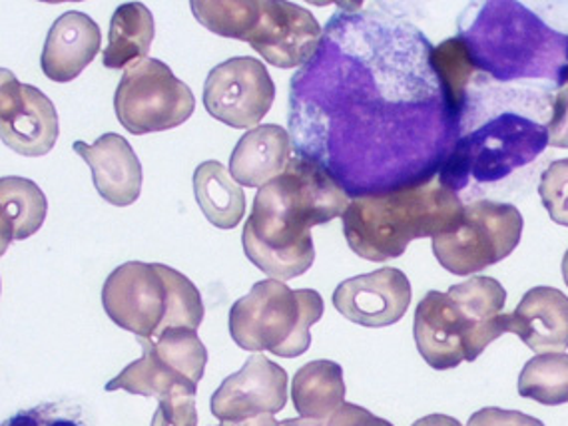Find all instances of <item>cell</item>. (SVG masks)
Segmentation results:
<instances>
[{"label":"cell","mask_w":568,"mask_h":426,"mask_svg":"<svg viewBox=\"0 0 568 426\" xmlns=\"http://www.w3.org/2000/svg\"><path fill=\"white\" fill-rule=\"evenodd\" d=\"M142 357L130 363L106 390H126L132 395L158 398L176 395L196 397L197 383L206 371L207 351L194 329H168L156 339H138Z\"/></svg>","instance_id":"9c48e42d"},{"label":"cell","mask_w":568,"mask_h":426,"mask_svg":"<svg viewBox=\"0 0 568 426\" xmlns=\"http://www.w3.org/2000/svg\"><path fill=\"white\" fill-rule=\"evenodd\" d=\"M274 80L264 62L235 57L212 70L204 84L207 114L227 126L257 128L274 104Z\"/></svg>","instance_id":"7c38bea8"},{"label":"cell","mask_w":568,"mask_h":426,"mask_svg":"<svg viewBox=\"0 0 568 426\" xmlns=\"http://www.w3.org/2000/svg\"><path fill=\"white\" fill-rule=\"evenodd\" d=\"M232 426H280V423L272 415H262V417L250 418L245 423Z\"/></svg>","instance_id":"d6a6232c"},{"label":"cell","mask_w":568,"mask_h":426,"mask_svg":"<svg viewBox=\"0 0 568 426\" xmlns=\"http://www.w3.org/2000/svg\"><path fill=\"white\" fill-rule=\"evenodd\" d=\"M324 315V300L314 290H290L275 280L255 283L230 310V335L237 347L270 351L275 357L304 355L312 327Z\"/></svg>","instance_id":"52a82bcc"},{"label":"cell","mask_w":568,"mask_h":426,"mask_svg":"<svg viewBox=\"0 0 568 426\" xmlns=\"http://www.w3.org/2000/svg\"><path fill=\"white\" fill-rule=\"evenodd\" d=\"M202 27L224 39L252 44L277 69L307 67L324 42V30L310 10L277 0H194Z\"/></svg>","instance_id":"5b68a950"},{"label":"cell","mask_w":568,"mask_h":426,"mask_svg":"<svg viewBox=\"0 0 568 426\" xmlns=\"http://www.w3.org/2000/svg\"><path fill=\"white\" fill-rule=\"evenodd\" d=\"M520 235L523 215L515 205L480 200L465 205L457 230L433 237V253L453 275H473L509 257Z\"/></svg>","instance_id":"30bf717a"},{"label":"cell","mask_w":568,"mask_h":426,"mask_svg":"<svg viewBox=\"0 0 568 426\" xmlns=\"http://www.w3.org/2000/svg\"><path fill=\"white\" fill-rule=\"evenodd\" d=\"M280 426H327L325 420H314V418H287L282 420Z\"/></svg>","instance_id":"836d02e7"},{"label":"cell","mask_w":568,"mask_h":426,"mask_svg":"<svg viewBox=\"0 0 568 426\" xmlns=\"http://www.w3.org/2000/svg\"><path fill=\"white\" fill-rule=\"evenodd\" d=\"M433 49L409 20L343 4L317 57L292 80L295 152L324 165L352 200L429 182L465 116Z\"/></svg>","instance_id":"6da1fadb"},{"label":"cell","mask_w":568,"mask_h":426,"mask_svg":"<svg viewBox=\"0 0 568 426\" xmlns=\"http://www.w3.org/2000/svg\"><path fill=\"white\" fill-rule=\"evenodd\" d=\"M222 426H227V425H222Z\"/></svg>","instance_id":"d590c367"},{"label":"cell","mask_w":568,"mask_h":426,"mask_svg":"<svg viewBox=\"0 0 568 426\" xmlns=\"http://www.w3.org/2000/svg\"><path fill=\"white\" fill-rule=\"evenodd\" d=\"M154 32V17L146 4H120L110 20L109 44L102 50V64L110 70H128L146 60Z\"/></svg>","instance_id":"7402d4cb"},{"label":"cell","mask_w":568,"mask_h":426,"mask_svg":"<svg viewBox=\"0 0 568 426\" xmlns=\"http://www.w3.org/2000/svg\"><path fill=\"white\" fill-rule=\"evenodd\" d=\"M102 305L120 329L156 339L168 329L196 331L204 303L186 275L162 263L128 262L110 273Z\"/></svg>","instance_id":"8992f818"},{"label":"cell","mask_w":568,"mask_h":426,"mask_svg":"<svg viewBox=\"0 0 568 426\" xmlns=\"http://www.w3.org/2000/svg\"><path fill=\"white\" fill-rule=\"evenodd\" d=\"M292 160V140L277 124L247 130L230 158V174L245 187H264L284 174Z\"/></svg>","instance_id":"ffe728a7"},{"label":"cell","mask_w":568,"mask_h":426,"mask_svg":"<svg viewBox=\"0 0 568 426\" xmlns=\"http://www.w3.org/2000/svg\"><path fill=\"white\" fill-rule=\"evenodd\" d=\"M519 395L547 407L568 403V355L545 353L530 358L520 371Z\"/></svg>","instance_id":"484cf974"},{"label":"cell","mask_w":568,"mask_h":426,"mask_svg":"<svg viewBox=\"0 0 568 426\" xmlns=\"http://www.w3.org/2000/svg\"><path fill=\"white\" fill-rule=\"evenodd\" d=\"M72 148L89 164L102 200L116 207L136 202L142 192V164L126 138L104 134L94 144L79 140Z\"/></svg>","instance_id":"e0dca14e"},{"label":"cell","mask_w":568,"mask_h":426,"mask_svg":"<svg viewBox=\"0 0 568 426\" xmlns=\"http://www.w3.org/2000/svg\"><path fill=\"white\" fill-rule=\"evenodd\" d=\"M114 108L130 134L144 136L182 126L194 114L196 98L162 60L146 59L124 72Z\"/></svg>","instance_id":"8fae6325"},{"label":"cell","mask_w":568,"mask_h":426,"mask_svg":"<svg viewBox=\"0 0 568 426\" xmlns=\"http://www.w3.org/2000/svg\"><path fill=\"white\" fill-rule=\"evenodd\" d=\"M413 426H463L457 418L447 417V415H429V417L415 420Z\"/></svg>","instance_id":"1f68e13d"},{"label":"cell","mask_w":568,"mask_h":426,"mask_svg":"<svg viewBox=\"0 0 568 426\" xmlns=\"http://www.w3.org/2000/svg\"><path fill=\"white\" fill-rule=\"evenodd\" d=\"M459 27L475 69L497 82L545 78L559 87L567 69L568 34L550 29L525 4H470Z\"/></svg>","instance_id":"3957f363"},{"label":"cell","mask_w":568,"mask_h":426,"mask_svg":"<svg viewBox=\"0 0 568 426\" xmlns=\"http://www.w3.org/2000/svg\"><path fill=\"white\" fill-rule=\"evenodd\" d=\"M294 407L304 418L325 420L345 400L342 365L334 361H312L295 373L292 383Z\"/></svg>","instance_id":"cb8c5ba5"},{"label":"cell","mask_w":568,"mask_h":426,"mask_svg":"<svg viewBox=\"0 0 568 426\" xmlns=\"http://www.w3.org/2000/svg\"><path fill=\"white\" fill-rule=\"evenodd\" d=\"M467 426H545L539 418L529 417L519 410H505V408H480L469 418Z\"/></svg>","instance_id":"f546056e"},{"label":"cell","mask_w":568,"mask_h":426,"mask_svg":"<svg viewBox=\"0 0 568 426\" xmlns=\"http://www.w3.org/2000/svg\"><path fill=\"white\" fill-rule=\"evenodd\" d=\"M447 293L477 333L480 355L493 341L509 333L507 313H503L507 291L503 290V285L497 280L480 277V275L470 277L467 282L453 285Z\"/></svg>","instance_id":"44dd1931"},{"label":"cell","mask_w":568,"mask_h":426,"mask_svg":"<svg viewBox=\"0 0 568 426\" xmlns=\"http://www.w3.org/2000/svg\"><path fill=\"white\" fill-rule=\"evenodd\" d=\"M335 310L362 327H389L412 305V283L402 270L383 267L339 283L334 293Z\"/></svg>","instance_id":"2e32d148"},{"label":"cell","mask_w":568,"mask_h":426,"mask_svg":"<svg viewBox=\"0 0 568 426\" xmlns=\"http://www.w3.org/2000/svg\"><path fill=\"white\" fill-rule=\"evenodd\" d=\"M550 145L549 130L527 116L503 112L459 138L445 160L439 180L453 192L469 185L499 182L517 168L530 164Z\"/></svg>","instance_id":"ba28073f"},{"label":"cell","mask_w":568,"mask_h":426,"mask_svg":"<svg viewBox=\"0 0 568 426\" xmlns=\"http://www.w3.org/2000/svg\"><path fill=\"white\" fill-rule=\"evenodd\" d=\"M59 114L39 88L0 72V138L12 152L27 158L49 154L59 140Z\"/></svg>","instance_id":"4fadbf2b"},{"label":"cell","mask_w":568,"mask_h":426,"mask_svg":"<svg viewBox=\"0 0 568 426\" xmlns=\"http://www.w3.org/2000/svg\"><path fill=\"white\" fill-rule=\"evenodd\" d=\"M562 277H565V283L568 285V250L565 257H562Z\"/></svg>","instance_id":"e575fe53"},{"label":"cell","mask_w":568,"mask_h":426,"mask_svg":"<svg viewBox=\"0 0 568 426\" xmlns=\"http://www.w3.org/2000/svg\"><path fill=\"white\" fill-rule=\"evenodd\" d=\"M509 333H515L529 349L562 353L568 349V297L555 287L527 291L519 307L507 313Z\"/></svg>","instance_id":"d6986e66"},{"label":"cell","mask_w":568,"mask_h":426,"mask_svg":"<svg viewBox=\"0 0 568 426\" xmlns=\"http://www.w3.org/2000/svg\"><path fill=\"white\" fill-rule=\"evenodd\" d=\"M2 426H90V423L82 408L59 400L20 410Z\"/></svg>","instance_id":"83f0119b"},{"label":"cell","mask_w":568,"mask_h":426,"mask_svg":"<svg viewBox=\"0 0 568 426\" xmlns=\"http://www.w3.org/2000/svg\"><path fill=\"white\" fill-rule=\"evenodd\" d=\"M287 403V373L264 355H252L244 367L227 377L212 395V415L222 425L275 415Z\"/></svg>","instance_id":"9a60e30c"},{"label":"cell","mask_w":568,"mask_h":426,"mask_svg":"<svg viewBox=\"0 0 568 426\" xmlns=\"http://www.w3.org/2000/svg\"><path fill=\"white\" fill-rule=\"evenodd\" d=\"M349 204L324 165L295 152L284 174L255 194L242 233L247 260L275 282L304 275L315 262L312 227L343 217Z\"/></svg>","instance_id":"7a4b0ae2"},{"label":"cell","mask_w":568,"mask_h":426,"mask_svg":"<svg viewBox=\"0 0 568 426\" xmlns=\"http://www.w3.org/2000/svg\"><path fill=\"white\" fill-rule=\"evenodd\" d=\"M539 195L550 220L568 227V158L550 162L542 172Z\"/></svg>","instance_id":"4316f807"},{"label":"cell","mask_w":568,"mask_h":426,"mask_svg":"<svg viewBox=\"0 0 568 426\" xmlns=\"http://www.w3.org/2000/svg\"><path fill=\"white\" fill-rule=\"evenodd\" d=\"M463 212L459 194L437 174L419 185L355 197L343 213V233L363 260L387 262L402 257L413 240L457 230Z\"/></svg>","instance_id":"277c9868"},{"label":"cell","mask_w":568,"mask_h":426,"mask_svg":"<svg viewBox=\"0 0 568 426\" xmlns=\"http://www.w3.org/2000/svg\"><path fill=\"white\" fill-rule=\"evenodd\" d=\"M194 194L207 222L220 230H234L245 213L244 190L220 162H204L194 172Z\"/></svg>","instance_id":"d4e9b609"},{"label":"cell","mask_w":568,"mask_h":426,"mask_svg":"<svg viewBox=\"0 0 568 426\" xmlns=\"http://www.w3.org/2000/svg\"><path fill=\"white\" fill-rule=\"evenodd\" d=\"M150 426H197L196 397L176 395L162 400Z\"/></svg>","instance_id":"f1b7e54d"},{"label":"cell","mask_w":568,"mask_h":426,"mask_svg":"<svg viewBox=\"0 0 568 426\" xmlns=\"http://www.w3.org/2000/svg\"><path fill=\"white\" fill-rule=\"evenodd\" d=\"M327 426H393L385 418L375 417L367 408L357 407L352 403H343L334 417L329 418Z\"/></svg>","instance_id":"4dcf8cb0"},{"label":"cell","mask_w":568,"mask_h":426,"mask_svg":"<svg viewBox=\"0 0 568 426\" xmlns=\"http://www.w3.org/2000/svg\"><path fill=\"white\" fill-rule=\"evenodd\" d=\"M102 44L99 24L84 12H64L50 27L40 67L44 77L67 84L79 77L99 54Z\"/></svg>","instance_id":"ac0fdd59"},{"label":"cell","mask_w":568,"mask_h":426,"mask_svg":"<svg viewBox=\"0 0 568 426\" xmlns=\"http://www.w3.org/2000/svg\"><path fill=\"white\" fill-rule=\"evenodd\" d=\"M413 335L425 363L435 371H449L480 357L477 333L449 293L429 291L419 301Z\"/></svg>","instance_id":"5bb4252c"},{"label":"cell","mask_w":568,"mask_h":426,"mask_svg":"<svg viewBox=\"0 0 568 426\" xmlns=\"http://www.w3.org/2000/svg\"><path fill=\"white\" fill-rule=\"evenodd\" d=\"M47 220V195L27 178L4 175L0 180V237L2 247L27 240Z\"/></svg>","instance_id":"603a6c76"}]
</instances>
